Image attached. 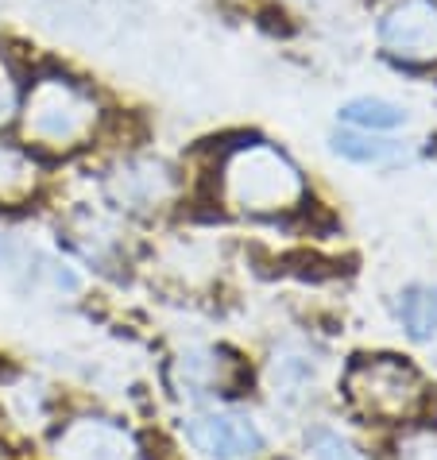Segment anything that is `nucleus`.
I'll use <instances>...</instances> for the list:
<instances>
[{
	"label": "nucleus",
	"mask_w": 437,
	"mask_h": 460,
	"mask_svg": "<svg viewBox=\"0 0 437 460\" xmlns=\"http://www.w3.org/2000/svg\"><path fill=\"white\" fill-rule=\"evenodd\" d=\"M379 47L403 66L437 62V0H391L379 16Z\"/></svg>",
	"instance_id": "4"
},
{
	"label": "nucleus",
	"mask_w": 437,
	"mask_h": 460,
	"mask_svg": "<svg viewBox=\"0 0 437 460\" xmlns=\"http://www.w3.org/2000/svg\"><path fill=\"white\" fill-rule=\"evenodd\" d=\"M40 190V163L16 144H0V206H20Z\"/></svg>",
	"instance_id": "9"
},
{
	"label": "nucleus",
	"mask_w": 437,
	"mask_h": 460,
	"mask_svg": "<svg viewBox=\"0 0 437 460\" xmlns=\"http://www.w3.org/2000/svg\"><path fill=\"white\" fill-rule=\"evenodd\" d=\"M12 112V93H8V85H0V120H4Z\"/></svg>",
	"instance_id": "16"
},
{
	"label": "nucleus",
	"mask_w": 437,
	"mask_h": 460,
	"mask_svg": "<svg viewBox=\"0 0 437 460\" xmlns=\"http://www.w3.org/2000/svg\"><path fill=\"white\" fill-rule=\"evenodd\" d=\"M20 124L35 147L67 155V151H78L94 139L101 124V105L85 85L62 78V74H50V78H40L28 89Z\"/></svg>",
	"instance_id": "2"
},
{
	"label": "nucleus",
	"mask_w": 437,
	"mask_h": 460,
	"mask_svg": "<svg viewBox=\"0 0 437 460\" xmlns=\"http://www.w3.org/2000/svg\"><path fill=\"white\" fill-rule=\"evenodd\" d=\"M217 198L233 213L279 217L306 201V178L279 147L252 139L225 151L217 167Z\"/></svg>",
	"instance_id": "1"
},
{
	"label": "nucleus",
	"mask_w": 437,
	"mask_h": 460,
	"mask_svg": "<svg viewBox=\"0 0 437 460\" xmlns=\"http://www.w3.org/2000/svg\"><path fill=\"white\" fill-rule=\"evenodd\" d=\"M398 460H437V433L433 429H406L395 445Z\"/></svg>",
	"instance_id": "14"
},
{
	"label": "nucleus",
	"mask_w": 437,
	"mask_h": 460,
	"mask_svg": "<svg viewBox=\"0 0 437 460\" xmlns=\"http://www.w3.org/2000/svg\"><path fill=\"white\" fill-rule=\"evenodd\" d=\"M233 372L236 360H228L225 352H186L178 360V387L183 394H233Z\"/></svg>",
	"instance_id": "8"
},
{
	"label": "nucleus",
	"mask_w": 437,
	"mask_h": 460,
	"mask_svg": "<svg viewBox=\"0 0 437 460\" xmlns=\"http://www.w3.org/2000/svg\"><path fill=\"white\" fill-rule=\"evenodd\" d=\"M398 322L415 341L437 337V290L433 287H406L398 294Z\"/></svg>",
	"instance_id": "10"
},
{
	"label": "nucleus",
	"mask_w": 437,
	"mask_h": 460,
	"mask_svg": "<svg viewBox=\"0 0 437 460\" xmlns=\"http://www.w3.org/2000/svg\"><path fill=\"white\" fill-rule=\"evenodd\" d=\"M58 460H139L132 433L109 418H74L55 438Z\"/></svg>",
	"instance_id": "7"
},
{
	"label": "nucleus",
	"mask_w": 437,
	"mask_h": 460,
	"mask_svg": "<svg viewBox=\"0 0 437 460\" xmlns=\"http://www.w3.org/2000/svg\"><path fill=\"white\" fill-rule=\"evenodd\" d=\"M341 120L352 124L356 132H395L406 124V112L383 97H356L341 109Z\"/></svg>",
	"instance_id": "11"
},
{
	"label": "nucleus",
	"mask_w": 437,
	"mask_h": 460,
	"mask_svg": "<svg viewBox=\"0 0 437 460\" xmlns=\"http://www.w3.org/2000/svg\"><path fill=\"white\" fill-rule=\"evenodd\" d=\"M310 453H314V460H360L352 453V445H344L337 433H326V429H317L310 438Z\"/></svg>",
	"instance_id": "15"
},
{
	"label": "nucleus",
	"mask_w": 437,
	"mask_h": 460,
	"mask_svg": "<svg viewBox=\"0 0 437 460\" xmlns=\"http://www.w3.org/2000/svg\"><path fill=\"white\" fill-rule=\"evenodd\" d=\"M272 387L279 399H290V394H306L314 387V364L306 356H290L282 352L272 360Z\"/></svg>",
	"instance_id": "12"
},
{
	"label": "nucleus",
	"mask_w": 437,
	"mask_h": 460,
	"mask_svg": "<svg viewBox=\"0 0 437 460\" xmlns=\"http://www.w3.org/2000/svg\"><path fill=\"white\" fill-rule=\"evenodd\" d=\"M344 399L368 421H415L426 414L430 391L403 356H356L344 367Z\"/></svg>",
	"instance_id": "3"
},
{
	"label": "nucleus",
	"mask_w": 437,
	"mask_h": 460,
	"mask_svg": "<svg viewBox=\"0 0 437 460\" xmlns=\"http://www.w3.org/2000/svg\"><path fill=\"white\" fill-rule=\"evenodd\" d=\"M186 441L201 460H252L263 449V433L252 418L233 411H205L186 418Z\"/></svg>",
	"instance_id": "5"
},
{
	"label": "nucleus",
	"mask_w": 437,
	"mask_h": 460,
	"mask_svg": "<svg viewBox=\"0 0 437 460\" xmlns=\"http://www.w3.org/2000/svg\"><path fill=\"white\" fill-rule=\"evenodd\" d=\"M105 194L128 213H156L174 201L178 178L159 159H124L109 171Z\"/></svg>",
	"instance_id": "6"
},
{
	"label": "nucleus",
	"mask_w": 437,
	"mask_h": 460,
	"mask_svg": "<svg viewBox=\"0 0 437 460\" xmlns=\"http://www.w3.org/2000/svg\"><path fill=\"white\" fill-rule=\"evenodd\" d=\"M333 147H337V155L352 159V163H379L395 151L388 139H376V132H341L333 139Z\"/></svg>",
	"instance_id": "13"
}]
</instances>
